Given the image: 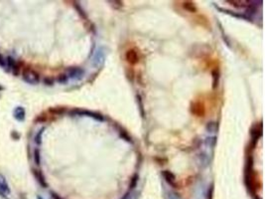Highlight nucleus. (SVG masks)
<instances>
[{"label":"nucleus","mask_w":265,"mask_h":199,"mask_svg":"<svg viewBox=\"0 0 265 199\" xmlns=\"http://www.w3.org/2000/svg\"><path fill=\"white\" fill-rule=\"evenodd\" d=\"M34 174H35V176L37 177L38 178V181H39V182L44 186V187H46V183H45V180H44V177L41 175V173H38L36 170H34Z\"/></svg>","instance_id":"obj_5"},{"label":"nucleus","mask_w":265,"mask_h":199,"mask_svg":"<svg viewBox=\"0 0 265 199\" xmlns=\"http://www.w3.org/2000/svg\"><path fill=\"white\" fill-rule=\"evenodd\" d=\"M0 66L5 67V60H4V58H3L2 55H0Z\"/></svg>","instance_id":"obj_7"},{"label":"nucleus","mask_w":265,"mask_h":199,"mask_svg":"<svg viewBox=\"0 0 265 199\" xmlns=\"http://www.w3.org/2000/svg\"><path fill=\"white\" fill-rule=\"evenodd\" d=\"M126 59H127V61L131 65L136 64V63L138 62V54H137V52L134 49L128 50L127 53H126Z\"/></svg>","instance_id":"obj_3"},{"label":"nucleus","mask_w":265,"mask_h":199,"mask_svg":"<svg viewBox=\"0 0 265 199\" xmlns=\"http://www.w3.org/2000/svg\"><path fill=\"white\" fill-rule=\"evenodd\" d=\"M14 117L19 121L25 120V109L22 107H17L14 109Z\"/></svg>","instance_id":"obj_4"},{"label":"nucleus","mask_w":265,"mask_h":199,"mask_svg":"<svg viewBox=\"0 0 265 199\" xmlns=\"http://www.w3.org/2000/svg\"><path fill=\"white\" fill-rule=\"evenodd\" d=\"M35 161L37 164H40V160H39V151L35 150Z\"/></svg>","instance_id":"obj_6"},{"label":"nucleus","mask_w":265,"mask_h":199,"mask_svg":"<svg viewBox=\"0 0 265 199\" xmlns=\"http://www.w3.org/2000/svg\"><path fill=\"white\" fill-rule=\"evenodd\" d=\"M23 80L28 84L36 85L40 82V77H39V74L36 73L35 71L27 70L23 73Z\"/></svg>","instance_id":"obj_1"},{"label":"nucleus","mask_w":265,"mask_h":199,"mask_svg":"<svg viewBox=\"0 0 265 199\" xmlns=\"http://www.w3.org/2000/svg\"><path fill=\"white\" fill-rule=\"evenodd\" d=\"M10 192H11V190L9 188V186H8L5 177L2 174H0V195L5 198L6 195L10 194Z\"/></svg>","instance_id":"obj_2"}]
</instances>
